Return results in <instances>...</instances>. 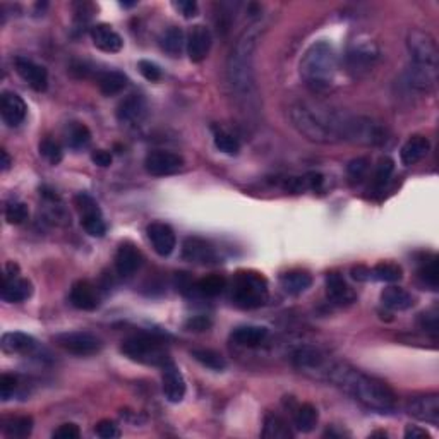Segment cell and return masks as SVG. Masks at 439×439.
I'll list each match as a JSON object with an SVG mask.
<instances>
[{"instance_id": "obj_45", "label": "cell", "mask_w": 439, "mask_h": 439, "mask_svg": "<svg viewBox=\"0 0 439 439\" xmlns=\"http://www.w3.org/2000/svg\"><path fill=\"white\" fill-rule=\"evenodd\" d=\"M367 170H369L367 158H356V160L350 161L349 167H346V173H349V177L353 182H360L365 177V173H367Z\"/></svg>"}, {"instance_id": "obj_27", "label": "cell", "mask_w": 439, "mask_h": 439, "mask_svg": "<svg viewBox=\"0 0 439 439\" xmlns=\"http://www.w3.org/2000/svg\"><path fill=\"white\" fill-rule=\"evenodd\" d=\"M268 337V330L264 326H238L232 331L234 344L241 346H257L263 344Z\"/></svg>"}, {"instance_id": "obj_35", "label": "cell", "mask_w": 439, "mask_h": 439, "mask_svg": "<svg viewBox=\"0 0 439 439\" xmlns=\"http://www.w3.org/2000/svg\"><path fill=\"white\" fill-rule=\"evenodd\" d=\"M192 357H194L199 364L204 365V367L213 369V371H222V369H225V365H227L222 353L215 352V350H210V349L192 350Z\"/></svg>"}, {"instance_id": "obj_30", "label": "cell", "mask_w": 439, "mask_h": 439, "mask_svg": "<svg viewBox=\"0 0 439 439\" xmlns=\"http://www.w3.org/2000/svg\"><path fill=\"white\" fill-rule=\"evenodd\" d=\"M318 408L311 403H302L294 408V424L300 433H311L318 424Z\"/></svg>"}, {"instance_id": "obj_32", "label": "cell", "mask_w": 439, "mask_h": 439, "mask_svg": "<svg viewBox=\"0 0 439 439\" xmlns=\"http://www.w3.org/2000/svg\"><path fill=\"white\" fill-rule=\"evenodd\" d=\"M4 434L7 438L22 439L28 438L33 431V419L29 415H21V417H11L4 422Z\"/></svg>"}, {"instance_id": "obj_8", "label": "cell", "mask_w": 439, "mask_h": 439, "mask_svg": "<svg viewBox=\"0 0 439 439\" xmlns=\"http://www.w3.org/2000/svg\"><path fill=\"white\" fill-rule=\"evenodd\" d=\"M407 50L410 55V67L438 74L439 50L436 38L424 29H410L407 34Z\"/></svg>"}, {"instance_id": "obj_41", "label": "cell", "mask_w": 439, "mask_h": 439, "mask_svg": "<svg viewBox=\"0 0 439 439\" xmlns=\"http://www.w3.org/2000/svg\"><path fill=\"white\" fill-rule=\"evenodd\" d=\"M372 275L381 282H398L402 278V268L396 263H379L372 269Z\"/></svg>"}, {"instance_id": "obj_14", "label": "cell", "mask_w": 439, "mask_h": 439, "mask_svg": "<svg viewBox=\"0 0 439 439\" xmlns=\"http://www.w3.org/2000/svg\"><path fill=\"white\" fill-rule=\"evenodd\" d=\"M14 67H16L18 74L21 76L34 91H38V93H41V91H45L48 88L47 69L41 67V65L26 59V57H18V59L14 60Z\"/></svg>"}, {"instance_id": "obj_16", "label": "cell", "mask_w": 439, "mask_h": 439, "mask_svg": "<svg viewBox=\"0 0 439 439\" xmlns=\"http://www.w3.org/2000/svg\"><path fill=\"white\" fill-rule=\"evenodd\" d=\"M211 43H213V36H211L210 29L203 25H196L191 29V33H189L186 43L189 59L196 64L203 62L208 57V53H210Z\"/></svg>"}, {"instance_id": "obj_33", "label": "cell", "mask_w": 439, "mask_h": 439, "mask_svg": "<svg viewBox=\"0 0 439 439\" xmlns=\"http://www.w3.org/2000/svg\"><path fill=\"white\" fill-rule=\"evenodd\" d=\"M419 278L424 285L436 290L439 285V268H438V257L434 254L431 256H424L419 263Z\"/></svg>"}, {"instance_id": "obj_7", "label": "cell", "mask_w": 439, "mask_h": 439, "mask_svg": "<svg viewBox=\"0 0 439 439\" xmlns=\"http://www.w3.org/2000/svg\"><path fill=\"white\" fill-rule=\"evenodd\" d=\"M232 299L242 309H257L268 302V282L256 271H238L234 278Z\"/></svg>"}, {"instance_id": "obj_21", "label": "cell", "mask_w": 439, "mask_h": 439, "mask_svg": "<svg viewBox=\"0 0 439 439\" xmlns=\"http://www.w3.org/2000/svg\"><path fill=\"white\" fill-rule=\"evenodd\" d=\"M91 40L98 50L107 53H117L124 47L121 34L109 25H96L91 28Z\"/></svg>"}, {"instance_id": "obj_4", "label": "cell", "mask_w": 439, "mask_h": 439, "mask_svg": "<svg viewBox=\"0 0 439 439\" xmlns=\"http://www.w3.org/2000/svg\"><path fill=\"white\" fill-rule=\"evenodd\" d=\"M338 57L330 41H316L304 53L299 71L306 86L314 93H325L335 83Z\"/></svg>"}, {"instance_id": "obj_34", "label": "cell", "mask_w": 439, "mask_h": 439, "mask_svg": "<svg viewBox=\"0 0 439 439\" xmlns=\"http://www.w3.org/2000/svg\"><path fill=\"white\" fill-rule=\"evenodd\" d=\"M186 43L187 41L186 36H184V32L180 28H177V26L168 28L167 32L163 33V36H161V48L172 57H179L180 53H182L184 45Z\"/></svg>"}, {"instance_id": "obj_49", "label": "cell", "mask_w": 439, "mask_h": 439, "mask_svg": "<svg viewBox=\"0 0 439 439\" xmlns=\"http://www.w3.org/2000/svg\"><path fill=\"white\" fill-rule=\"evenodd\" d=\"M140 72L142 74V78L151 81V83H156V81L161 79V69L160 65H156L151 60H141L140 62Z\"/></svg>"}, {"instance_id": "obj_31", "label": "cell", "mask_w": 439, "mask_h": 439, "mask_svg": "<svg viewBox=\"0 0 439 439\" xmlns=\"http://www.w3.org/2000/svg\"><path fill=\"white\" fill-rule=\"evenodd\" d=\"M290 427L285 419L280 417L276 414H268L264 419V427H263V438L266 439H288L292 438Z\"/></svg>"}, {"instance_id": "obj_43", "label": "cell", "mask_w": 439, "mask_h": 439, "mask_svg": "<svg viewBox=\"0 0 439 439\" xmlns=\"http://www.w3.org/2000/svg\"><path fill=\"white\" fill-rule=\"evenodd\" d=\"M40 153L41 156L47 158L52 165H59L64 158V151L62 148H60L59 142L50 140V137L40 142Z\"/></svg>"}, {"instance_id": "obj_46", "label": "cell", "mask_w": 439, "mask_h": 439, "mask_svg": "<svg viewBox=\"0 0 439 439\" xmlns=\"http://www.w3.org/2000/svg\"><path fill=\"white\" fill-rule=\"evenodd\" d=\"M76 206H78L81 217H84V215L102 213L98 203H96L90 194H86V192H81V194L76 196Z\"/></svg>"}, {"instance_id": "obj_54", "label": "cell", "mask_w": 439, "mask_h": 439, "mask_svg": "<svg viewBox=\"0 0 439 439\" xmlns=\"http://www.w3.org/2000/svg\"><path fill=\"white\" fill-rule=\"evenodd\" d=\"M405 438L407 439H429L431 434L427 433L426 429H421V427L417 426H407L405 429Z\"/></svg>"}, {"instance_id": "obj_3", "label": "cell", "mask_w": 439, "mask_h": 439, "mask_svg": "<svg viewBox=\"0 0 439 439\" xmlns=\"http://www.w3.org/2000/svg\"><path fill=\"white\" fill-rule=\"evenodd\" d=\"M261 34H263L261 21L252 22L238 34L227 59V81L232 93H236L237 100L244 107H251L256 102L254 53H256Z\"/></svg>"}, {"instance_id": "obj_13", "label": "cell", "mask_w": 439, "mask_h": 439, "mask_svg": "<svg viewBox=\"0 0 439 439\" xmlns=\"http://www.w3.org/2000/svg\"><path fill=\"white\" fill-rule=\"evenodd\" d=\"M0 114H2L4 122L9 127H18L22 124L28 114V107H26L25 100L18 93L13 91H4L0 96Z\"/></svg>"}, {"instance_id": "obj_1", "label": "cell", "mask_w": 439, "mask_h": 439, "mask_svg": "<svg viewBox=\"0 0 439 439\" xmlns=\"http://www.w3.org/2000/svg\"><path fill=\"white\" fill-rule=\"evenodd\" d=\"M292 126L307 141L318 144L359 142L364 119L314 102H297L288 110Z\"/></svg>"}, {"instance_id": "obj_23", "label": "cell", "mask_w": 439, "mask_h": 439, "mask_svg": "<svg viewBox=\"0 0 439 439\" xmlns=\"http://www.w3.org/2000/svg\"><path fill=\"white\" fill-rule=\"evenodd\" d=\"M431 149V142L426 136H412L405 144L402 146V151H400V160L403 165L410 167V165L419 163L427 156Z\"/></svg>"}, {"instance_id": "obj_24", "label": "cell", "mask_w": 439, "mask_h": 439, "mask_svg": "<svg viewBox=\"0 0 439 439\" xmlns=\"http://www.w3.org/2000/svg\"><path fill=\"white\" fill-rule=\"evenodd\" d=\"M326 294H328L331 302L338 304V306H345V304L353 302V299H356L352 288L346 285L344 276L338 275V273H328V276H326Z\"/></svg>"}, {"instance_id": "obj_38", "label": "cell", "mask_w": 439, "mask_h": 439, "mask_svg": "<svg viewBox=\"0 0 439 439\" xmlns=\"http://www.w3.org/2000/svg\"><path fill=\"white\" fill-rule=\"evenodd\" d=\"M393 170H395V161L388 156L381 158L379 163H377V167H376V173H374L376 191H383V189L386 187V184L390 182V179H391Z\"/></svg>"}, {"instance_id": "obj_51", "label": "cell", "mask_w": 439, "mask_h": 439, "mask_svg": "<svg viewBox=\"0 0 439 439\" xmlns=\"http://www.w3.org/2000/svg\"><path fill=\"white\" fill-rule=\"evenodd\" d=\"M173 7L187 19L198 16V2L194 0H179V2H173Z\"/></svg>"}, {"instance_id": "obj_22", "label": "cell", "mask_w": 439, "mask_h": 439, "mask_svg": "<svg viewBox=\"0 0 439 439\" xmlns=\"http://www.w3.org/2000/svg\"><path fill=\"white\" fill-rule=\"evenodd\" d=\"M146 100L141 95H129L119 103L117 119L122 124H136L146 115Z\"/></svg>"}, {"instance_id": "obj_36", "label": "cell", "mask_w": 439, "mask_h": 439, "mask_svg": "<svg viewBox=\"0 0 439 439\" xmlns=\"http://www.w3.org/2000/svg\"><path fill=\"white\" fill-rule=\"evenodd\" d=\"M227 287V280L219 275H210V276H204L196 285L199 292L206 297H217V295L222 294Z\"/></svg>"}, {"instance_id": "obj_15", "label": "cell", "mask_w": 439, "mask_h": 439, "mask_svg": "<svg viewBox=\"0 0 439 439\" xmlns=\"http://www.w3.org/2000/svg\"><path fill=\"white\" fill-rule=\"evenodd\" d=\"M146 234H148L149 242H151L153 249H155L156 254L160 256H170L177 245V237L175 232L172 230L170 225L161 222H155L151 225H148L146 229Z\"/></svg>"}, {"instance_id": "obj_17", "label": "cell", "mask_w": 439, "mask_h": 439, "mask_svg": "<svg viewBox=\"0 0 439 439\" xmlns=\"http://www.w3.org/2000/svg\"><path fill=\"white\" fill-rule=\"evenodd\" d=\"M161 379H163V393L168 402H182L184 396H186V381H184L182 372L179 371V367L173 362H168V364L163 365Z\"/></svg>"}, {"instance_id": "obj_20", "label": "cell", "mask_w": 439, "mask_h": 439, "mask_svg": "<svg viewBox=\"0 0 439 439\" xmlns=\"http://www.w3.org/2000/svg\"><path fill=\"white\" fill-rule=\"evenodd\" d=\"M182 257L191 263H211L215 261L217 254H215L213 245L201 237H187L182 245Z\"/></svg>"}, {"instance_id": "obj_55", "label": "cell", "mask_w": 439, "mask_h": 439, "mask_svg": "<svg viewBox=\"0 0 439 439\" xmlns=\"http://www.w3.org/2000/svg\"><path fill=\"white\" fill-rule=\"evenodd\" d=\"M371 275H372V271L365 266H357L352 269V276L356 280H359V282H365V280L371 278Z\"/></svg>"}, {"instance_id": "obj_28", "label": "cell", "mask_w": 439, "mask_h": 439, "mask_svg": "<svg viewBox=\"0 0 439 439\" xmlns=\"http://www.w3.org/2000/svg\"><path fill=\"white\" fill-rule=\"evenodd\" d=\"M280 283H282V288L287 294L300 295L313 285V278H311L309 273L300 271V269H294V271H288L282 275Z\"/></svg>"}, {"instance_id": "obj_11", "label": "cell", "mask_w": 439, "mask_h": 439, "mask_svg": "<svg viewBox=\"0 0 439 439\" xmlns=\"http://www.w3.org/2000/svg\"><path fill=\"white\" fill-rule=\"evenodd\" d=\"M184 167V158L177 153L165 151V149H156L151 151L144 160V168L149 175L165 177L173 175Z\"/></svg>"}, {"instance_id": "obj_2", "label": "cell", "mask_w": 439, "mask_h": 439, "mask_svg": "<svg viewBox=\"0 0 439 439\" xmlns=\"http://www.w3.org/2000/svg\"><path fill=\"white\" fill-rule=\"evenodd\" d=\"M316 379L335 384L371 410L390 412L396 405L395 391L384 381L365 374L346 362L331 360L328 357Z\"/></svg>"}, {"instance_id": "obj_18", "label": "cell", "mask_w": 439, "mask_h": 439, "mask_svg": "<svg viewBox=\"0 0 439 439\" xmlns=\"http://www.w3.org/2000/svg\"><path fill=\"white\" fill-rule=\"evenodd\" d=\"M142 263V256L140 249L130 242H124L119 245L115 252V269L121 276H130L137 271Z\"/></svg>"}, {"instance_id": "obj_52", "label": "cell", "mask_w": 439, "mask_h": 439, "mask_svg": "<svg viewBox=\"0 0 439 439\" xmlns=\"http://www.w3.org/2000/svg\"><path fill=\"white\" fill-rule=\"evenodd\" d=\"M187 328L192 331H204L211 326V319H208L206 316H194L187 321Z\"/></svg>"}, {"instance_id": "obj_37", "label": "cell", "mask_w": 439, "mask_h": 439, "mask_svg": "<svg viewBox=\"0 0 439 439\" xmlns=\"http://www.w3.org/2000/svg\"><path fill=\"white\" fill-rule=\"evenodd\" d=\"M91 141V133L84 124H79V122H74L69 127V133H67V142L71 148L79 149L84 148V146L90 144Z\"/></svg>"}, {"instance_id": "obj_26", "label": "cell", "mask_w": 439, "mask_h": 439, "mask_svg": "<svg viewBox=\"0 0 439 439\" xmlns=\"http://www.w3.org/2000/svg\"><path fill=\"white\" fill-rule=\"evenodd\" d=\"M381 302L391 311H407L414 306V297L402 287H388L381 292Z\"/></svg>"}, {"instance_id": "obj_25", "label": "cell", "mask_w": 439, "mask_h": 439, "mask_svg": "<svg viewBox=\"0 0 439 439\" xmlns=\"http://www.w3.org/2000/svg\"><path fill=\"white\" fill-rule=\"evenodd\" d=\"M36 346V340L28 333L11 331L2 337V350L6 353H29Z\"/></svg>"}, {"instance_id": "obj_39", "label": "cell", "mask_w": 439, "mask_h": 439, "mask_svg": "<svg viewBox=\"0 0 439 439\" xmlns=\"http://www.w3.org/2000/svg\"><path fill=\"white\" fill-rule=\"evenodd\" d=\"M81 225H83L84 232L91 237H103L107 232V225L103 222L102 213L84 215V217H81Z\"/></svg>"}, {"instance_id": "obj_53", "label": "cell", "mask_w": 439, "mask_h": 439, "mask_svg": "<svg viewBox=\"0 0 439 439\" xmlns=\"http://www.w3.org/2000/svg\"><path fill=\"white\" fill-rule=\"evenodd\" d=\"M91 160L98 167H110L112 165V155L109 151H105V149H96V151H93V155H91Z\"/></svg>"}, {"instance_id": "obj_56", "label": "cell", "mask_w": 439, "mask_h": 439, "mask_svg": "<svg viewBox=\"0 0 439 439\" xmlns=\"http://www.w3.org/2000/svg\"><path fill=\"white\" fill-rule=\"evenodd\" d=\"M0 156H2V161H0V165H2V170H4V172L9 170V167H11V156H9V153H7L6 149H2V151H0Z\"/></svg>"}, {"instance_id": "obj_9", "label": "cell", "mask_w": 439, "mask_h": 439, "mask_svg": "<svg viewBox=\"0 0 439 439\" xmlns=\"http://www.w3.org/2000/svg\"><path fill=\"white\" fill-rule=\"evenodd\" d=\"M55 344L74 356H93L102 349V340L90 331H67L55 337Z\"/></svg>"}, {"instance_id": "obj_47", "label": "cell", "mask_w": 439, "mask_h": 439, "mask_svg": "<svg viewBox=\"0 0 439 439\" xmlns=\"http://www.w3.org/2000/svg\"><path fill=\"white\" fill-rule=\"evenodd\" d=\"M95 433L102 439H117L121 436V429L114 421H100L96 424Z\"/></svg>"}, {"instance_id": "obj_44", "label": "cell", "mask_w": 439, "mask_h": 439, "mask_svg": "<svg viewBox=\"0 0 439 439\" xmlns=\"http://www.w3.org/2000/svg\"><path fill=\"white\" fill-rule=\"evenodd\" d=\"M419 326H421L422 331H426L427 335H431L433 338L438 337L439 331V313L436 309L426 311L419 316Z\"/></svg>"}, {"instance_id": "obj_48", "label": "cell", "mask_w": 439, "mask_h": 439, "mask_svg": "<svg viewBox=\"0 0 439 439\" xmlns=\"http://www.w3.org/2000/svg\"><path fill=\"white\" fill-rule=\"evenodd\" d=\"M18 390V377L16 376H11V374H2L0 377V398L4 402L11 398Z\"/></svg>"}, {"instance_id": "obj_10", "label": "cell", "mask_w": 439, "mask_h": 439, "mask_svg": "<svg viewBox=\"0 0 439 439\" xmlns=\"http://www.w3.org/2000/svg\"><path fill=\"white\" fill-rule=\"evenodd\" d=\"M33 285L29 280L19 276L18 266L14 263L7 264L6 275H4V285H2V299L6 302L18 304L22 300L32 297Z\"/></svg>"}, {"instance_id": "obj_29", "label": "cell", "mask_w": 439, "mask_h": 439, "mask_svg": "<svg viewBox=\"0 0 439 439\" xmlns=\"http://www.w3.org/2000/svg\"><path fill=\"white\" fill-rule=\"evenodd\" d=\"M100 91L105 96L119 95L127 86V78L121 71H105L96 78Z\"/></svg>"}, {"instance_id": "obj_57", "label": "cell", "mask_w": 439, "mask_h": 439, "mask_svg": "<svg viewBox=\"0 0 439 439\" xmlns=\"http://www.w3.org/2000/svg\"><path fill=\"white\" fill-rule=\"evenodd\" d=\"M121 6L122 7H133V6H136V2H121Z\"/></svg>"}, {"instance_id": "obj_6", "label": "cell", "mask_w": 439, "mask_h": 439, "mask_svg": "<svg viewBox=\"0 0 439 439\" xmlns=\"http://www.w3.org/2000/svg\"><path fill=\"white\" fill-rule=\"evenodd\" d=\"M379 47L367 34H357L349 41L345 52V67L352 78H364L379 60Z\"/></svg>"}, {"instance_id": "obj_42", "label": "cell", "mask_w": 439, "mask_h": 439, "mask_svg": "<svg viewBox=\"0 0 439 439\" xmlns=\"http://www.w3.org/2000/svg\"><path fill=\"white\" fill-rule=\"evenodd\" d=\"M29 217V210L25 203L13 201L6 206V219L13 225H21Z\"/></svg>"}, {"instance_id": "obj_40", "label": "cell", "mask_w": 439, "mask_h": 439, "mask_svg": "<svg viewBox=\"0 0 439 439\" xmlns=\"http://www.w3.org/2000/svg\"><path fill=\"white\" fill-rule=\"evenodd\" d=\"M215 146L219 151L227 153V155H237L241 151V142L237 141L236 136H232L227 130H217L215 133Z\"/></svg>"}, {"instance_id": "obj_5", "label": "cell", "mask_w": 439, "mask_h": 439, "mask_svg": "<svg viewBox=\"0 0 439 439\" xmlns=\"http://www.w3.org/2000/svg\"><path fill=\"white\" fill-rule=\"evenodd\" d=\"M121 350L126 357H129L134 362H140V364L161 365L163 367L165 364L172 362L163 342L158 337H153V335L148 333L134 335V337L126 338L122 342Z\"/></svg>"}, {"instance_id": "obj_12", "label": "cell", "mask_w": 439, "mask_h": 439, "mask_svg": "<svg viewBox=\"0 0 439 439\" xmlns=\"http://www.w3.org/2000/svg\"><path fill=\"white\" fill-rule=\"evenodd\" d=\"M408 415L421 422H427L431 426H438L439 424V395L431 393V395L415 396V398L408 400L407 403Z\"/></svg>"}, {"instance_id": "obj_19", "label": "cell", "mask_w": 439, "mask_h": 439, "mask_svg": "<svg viewBox=\"0 0 439 439\" xmlns=\"http://www.w3.org/2000/svg\"><path fill=\"white\" fill-rule=\"evenodd\" d=\"M71 304L76 309L95 311L100 306V295L93 283L79 280L71 288Z\"/></svg>"}, {"instance_id": "obj_50", "label": "cell", "mask_w": 439, "mask_h": 439, "mask_svg": "<svg viewBox=\"0 0 439 439\" xmlns=\"http://www.w3.org/2000/svg\"><path fill=\"white\" fill-rule=\"evenodd\" d=\"M53 439H78L81 436V431L76 424H62L59 429L53 431Z\"/></svg>"}]
</instances>
